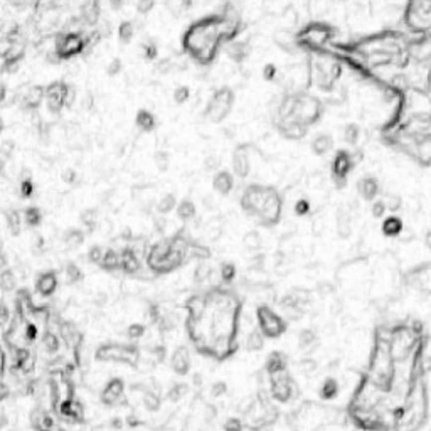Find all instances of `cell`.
Segmentation results:
<instances>
[{
	"mask_svg": "<svg viewBox=\"0 0 431 431\" xmlns=\"http://www.w3.org/2000/svg\"><path fill=\"white\" fill-rule=\"evenodd\" d=\"M187 334L201 354L224 361L236 350L241 300L233 291L214 290L187 300Z\"/></svg>",
	"mask_w": 431,
	"mask_h": 431,
	"instance_id": "1",
	"label": "cell"
},
{
	"mask_svg": "<svg viewBox=\"0 0 431 431\" xmlns=\"http://www.w3.org/2000/svg\"><path fill=\"white\" fill-rule=\"evenodd\" d=\"M243 22L231 3L221 14H212L190 24L182 35V47L190 59L201 66L212 64L223 44L236 41Z\"/></svg>",
	"mask_w": 431,
	"mask_h": 431,
	"instance_id": "2",
	"label": "cell"
},
{
	"mask_svg": "<svg viewBox=\"0 0 431 431\" xmlns=\"http://www.w3.org/2000/svg\"><path fill=\"white\" fill-rule=\"evenodd\" d=\"M239 204L246 214L253 216L265 228H273L282 221L283 197L272 185H248L243 190Z\"/></svg>",
	"mask_w": 431,
	"mask_h": 431,
	"instance_id": "3",
	"label": "cell"
},
{
	"mask_svg": "<svg viewBox=\"0 0 431 431\" xmlns=\"http://www.w3.org/2000/svg\"><path fill=\"white\" fill-rule=\"evenodd\" d=\"M190 244H192V241L184 234H175L172 238L160 239L148 250L146 265L157 275L174 272L187 260H190Z\"/></svg>",
	"mask_w": 431,
	"mask_h": 431,
	"instance_id": "4",
	"label": "cell"
},
{
	"mask_svg": "<svg viewBox=\"0 0 431 431\" xmlns=\"http://www.w3.org/2000/svg\"><path fill=\"white\" fill-rule=\"evenodd\" d=\"M310 83L315 84L320 91H330L335 86L337 79L342 74V66L335 59L312 57L308 63Z\"/></svg>",
	"mask_w": 431,
	"mask_h": 431,
	"instance_id": "5",
	"label": "cell"
},
{
	"mask_svg": "<svg viewBox=\"0 0 431 431\" xmlns=\"http://www.w3.org/2000/svg\"><path fill=\"white\" fill-rule=\"evenodd\" d=\"M322 115H323V103L317 96H312L305 91H296L293 113L287 120H295V122H298L305 127H312L317 122H320Z\"/></svg>",
	"mask_w": 431,
	"mask_h": 431,
	"instance_id": "6",
	"label": "cell"
},
{
	"mask_svg": "<svg viewBox=\"0 0 431 431\" xmlns=\"http://www.w3.org/2000/svg\"><path fill=\"white\" fill-rule=\"evenodd\" d=\"M332 37H334V29L330 25L323 22H312L296 34V44L312 49V51L323 52Z\"/></svg>",
	"mask_w": 431,
	"mask_h": 431,
	"instance_id": "7",
	"label": "cell"
},
{
	"mask_svg": "<svg viewBox=\"0 0 431 431\" xmlns=\"http://www.w3.org/2000/svg\"><path fill=\"white\" fill-rule=\"evenodd\" d=\"M234 100L236 98H234V91L231 88L228 86L219 88L209 98L206 110H204V117L212 123H223L229 117L231 110H233Z\"/></svg>",
	"mask_w": 431,
	"mask_h": 431,
	"instance_id": "8",
	"label": "cell"
},
{
	"mask_svg": "<svg viewBox=\"0 0 431 431\" xmlns=\"http://www.w3.org/2000/svg\"><path fill=\"white\" fill-rule=\"evenodd\" d=\"M88 47L86 37L81 32H61L54 41V52L61 61L73 59Z\"/></svg>",
	"mask_w": 431,
	"mask_h": 431,
	"instance_id": "9",
	"label": "cell"
},
{
	"mask_svg": "<svg viewBox=\"0 0 431 431\" xmlns=\"http://www.w3.org/2000/svg\"><path fill=\"white\" fill-rule=\"evenodd\" d=\"M73 86L66 81H52L46 86V106L52 115H59L64 108H68V98Z\"/></svg>",
	"mask_w": 431,
	"mask_h": 431,
	"instance_id": "10",
	"label": "cell"
},
{
	"mask_svg": "<svg viewBox=\"0 0 431 431\" xmlns=\"http://www.w3.org/2000/svg\"><path fill=\"white\" fill-rule=\"evenodd\" d=\"M258 322H260V328L263 330L265 335L277 339L278 335H282L285 332V322L278 317L273 310H270L268 306H260L258 308Z\"/></svg>",
	"mask_w": 431,
	"mask_h": 431,
	"instance_id": "11",
	"label": "cell"
},
{
	"mask_svg": "<svg viewBox=\"0 0 431 431\" xmlns=\"http://www.w3.org/2000/svg\"><path fill=\"white\" fill-rule=\"evenodd\" d=\"M354 168V160L352 155L347 150H339L335 153L334 160H332V177L337 185V189L345 187V182H347V175L352 172Z\"/></svg>",
	"mask_w": 431,
	"mask_h": 431,
	"instance_id": "12",
	"label": "cell"
},
{
	"mask_svg": "<svg viewBox=\"0 0 431 431\" xmlns=\"http://www.w3.org/2000/svg\"><path fill=\"white\" fill-rule=\"evenodd\" d=\"M250 146L239 145L234 148L233 157H231V167H233V174L239 177V179H246L251 174V157L248 152Z\"/></svg>",
	"mask_w": 431,
	"mask_h": 431,
	"instance_id": "13",
	"label": "cell"
},
{
	"mask_svg": "<svg viewBox=\"0 0 431 431\" xmlns=\"http://www.w3.org/2000/svg\"><path fill=\"white\" fill-rule=\"evenodd\" d=\"M98 359L101 361H117V362H133L137 359V352L127 350L125 347L120 345H106L98 350Z\"/></svg>",
	"mask_w": 431,
	"mask_h": 431,
	"instance_id": "14",
	"label": "cell"
},
{
	"mask_svg": "<svg viewBox=\"0 0 431 431\" xmlns=\"http://www.w3.org/2000/svg\"><path fill=\"white\" fill-rule=\"evenodd\" d=\"M275 127L287 140H301L308 132V127L301 125V123L295 122V120H277Z\"/></svg>",
	"mask_w": 431,
	"mask_h": 431,
	"instance_id": "15",
	"label": "cell"
},
{
	"mask_svg": "<svg viewBox=\"0 0 431 431\" xmlns=\"http://www.w3.org/2000/svg\"><path fill=\"white\" fill-rule=\"evenodd\" d=\"M42 101H46V88L44 86H30L24 95L20 96V105L25 112H35L41 108Z\"/></svg>",
	"mask_w": 431,
	"mask_h": 431,
	"instance_id": "16",
	"label": "cell"
},
{
	"mask_svg": "<svg viewBox=\"0 0 431 431\" xmlns=\"http://www.w3.org/2000/svg\"><path fill=\"white\" fill-rule=\"evenodd\" d=\"M379 190H381L379 182H377L376 177H372V175L362 177V179H359V182H357V192L364 201L374 202L376 197L379 195Z\"/></svg>",
	"mask_w": 431,
	"mask_h": 431,
	"instance_id": "17",
	"label": "cell"
},
{
	"mask_svg": "<svg viewBox=\"0 0 431 431\" xmlns=\"http://www.w3.org/2000/svg\"><path fill=\"white\" fill-rule=\"evenodd\" d=\"M212 187L217 194L228 195L234 189V174L229 170H217L212 177Z\"/></svg>",
	"mask_w": 431,
	"mask_h": 431,
	"instance_id": "18",
	"label": "cell"
},
{
	"mask_svg": "<svg viewBox=\"0 0 431 431\" xmlns=\"http://www.w3.org/2000/svg\"><path fill=\"white\" fill-rule=\"evenodd\" d=\"M25 54V49L20 42H12L10 47L5 49L3 52V69L5 71H14L19 63L22 61V57Z\"/></svg>",
	"mask_w": 431,
	"mask_h": 431,
	"instance_id": "19",
	"label": "cell"
},
{
	"mask_svg": "<svg viewBox=\"0 0 431 431\" xmlns=\"http://www.w3.org/2000/svg\"><path fill=\"white\" fill-rule=\"evenodd\" d=\"M56 287H57V277L54 272H46V273L39 275L37 282H35V288H37V291L44 296L52 295Z\"/></svg>",
	"mask_w": 431,
	"mask_h": 431,
	"instance_id": "20",
	"label": "cell"
},
{
	"mask_svg": "<svg viewBox=\"0 0 431 431\" xmlns=\"http://www.w3.org/2000/svg\"><path fill=\"white\" fill-rule=\"evenodd\" d=\"M120 258H122V270L125 273H137L140 270V261L139 256L133 248H125V250L120 251Z\"/></svg>",
	"mask_w": 431,
	"mask_h": 431,
	"instance_id": "21",
	"label": "cell"
},
{
	"mask_svg": "<svg viewBox=\"0 0 431 431\" xmlns=\"http://www.w3.org/2000/svg\"><path fill=\"white\" fill-rule=\"evenodd\" d=\"M335 229L340 238H349L352 233V217L347 209H339L335 217Z\"/></svg>",
	"mask_w": 431,
	"mask_h": 431,
	"instance_id": "22",
	"label": "cell"
},
{
	"mask_svg": "<svg viewBox=\"0 0 431 431\" xmlns=\"http://www.w3.org/2000/svg\"><path fill=\"white\" fill-rule=\"evenodd\" d=\"M135 125L142 132H152L155 130V127H157V118H155V115L152 112L142 108L135 115Z\"/></svg>",
	"mask_w": 431,
	"mask_h": 431,
	"instance_id": "23",
	"label": "cell"
},
{
	"mask_svg": "<svg viewBox=\"0 0 431 431\" xmlns=\"http://www.w3.org/2000/svg\"><path fill=\"white\" fill-rule=\"evenodd\" d=\"M332 148H334V139L330 135H327V133H320L312 142V152L318 155V157L327 155Z\"/></svg>",
	"mask_w": 431,
	"mask_h": 431,
	"instance_id": "24",
	"label": "cell"
},
{
	"mask_svg": "<svg viewBox=\"0 0 431 431\" xmlns=\"http://www.w3.org/2000/svg\"><path fill=\"white\" fill-rule=\"evenodd\" d=\"M381 229H383L384 236L396 238V236H399V234L403 233L404 224H403V221L399 219L398 216H389V217H386V219H384V223H383V226H381Z\"/></svg>",
	"mask_w": 431,
	"mask_h": 431,
	"instance_id": "25",
	"label": "cell"
},
{
	"mask_svg": "<svg viewBox=\"0 0 431 431\" xmlns=\"http://www.w3.org/2000/svg\"><path fill=\"white\" fill-rule=\"evenodd\" d=\"M413 152H415L418 158H421V162H425V163L431 162V135L430 133L421 137L416 146L413 148Z\"/></svg>",
	"mask_w": 431,
	"mask_h": 431,
	"instance_id": "26",
	"label": "cell"
},
{
	"mask_svg": "<svg viewBox=\"0 0 431 431\" xmlns=\"http://www.w3.org/2000/svg\"><path fill=\"white\" fill-rule=\"evenodd\" d=\"M226 52H228V56H229L233 61H236V63H241L244 57L248 56V52H250V47H248L246 42L233 41V42L228 44V47H226Z\"/></svg>",
	"mask_w": 431,
	"mask_h": 431,
	"instance_id": "27",
	"label": "cell"
},
{
	"mask_svg": "<svg viewBox=\"0 0 431 431\" xmlns=\"http://www.w3.org/2000/svg\"><path fill=\"white\" fill-rule=\"evenodd\" d=\"M100 266L105 270V272H115V270H120L122 268V258H120V253L115 251V250H106Z\"/></svg>",
	"mask_w": 431,
	"mask_h": 431,
	"instance_id": "28",
	"label": "cell"
},
{
	"mask_svg": "<svg viewBox=\"0 0 431 431\" xmlns=\"http://www.w3.org/2000/svg\"><path fill=\"white\" fill-rule=\"evenodd\" d=\"M175 212L180 221H192L195 214H197V207H195V204L190 199H184V201L179 202Z\"/></svg>",
	"mask_w": 431,
	"mask_h": 431,
	"instance_id": "29",
	"label": "cell"
},
{
	"mask_svg": "<svg viewBox=\"0 0 431 431\" xmlns=\"http://www.w3.org/2000/svg\"><path fill=\"white\" fill-rule=\"evenodd\" d=\"M22 217L24 216H22L19 211H15V209H8V211H5L7 228L14 236H19L22 231Z\"/></svg>",
	"mask_w": 431,
	"mask_h": 431,
	"instance_id": "30",
	"label": "cell"
},
{
	"mask_svg": "<svg viewBox=\"0 0 431 431\" xmlns=\"http://www.w3.org/2000/svg\"><path fill=\"white\" fill-rule=\"evenodd\" d=\"M189 355H187V350L185 349H177L174 357H172V367H174L175 372H179V374H185L189 369Z\"/></svg>",
	"mask_w": 431,
	"mask_h": 431,
	"instance_id": "31",
	"label": "cell"
},
{
	"mask_svg": "<svg viewBox=\"0 0 431 431\" xmlns=\"http://www.w3.org/2000/svg\"><path fill=\"white\" fill-rule=\"evenodd\" d=\"M122 393H123V383L120 379H113L112 383H108V386H106V389L103 393V401L112 404L122 396Z\"/></svg>",
	"mask_w": 431,
	"mask_h": 431,
	"instance_id": "32",
	"label": "cell"
},
{
	"mask_svg": "<svg viewBox=\"0 0 431 431\" xmlns=\"http://www.w3.org/2000/svg\"><path fill=\"white\" fill-rule=\"evenodd\" d=\"M177 206H179V202H177L175 195L174 194H165V195H162V199L157 202L155 209H157V212L160 216H165V214H168V212L174 211V209H177Z\"/></svg>",
	"mask_w": 431,
	"mask_h": 431,
	"instance_id": "33",
	"label": "cell"
},
{
	"mask_svg": "<svg viewBox=\"0 0 431 431\" xmlns=\"http://www.w3.org/2000/svg\"><path fill=\"white\" fill-rule=\"evenodd\" d=\"M64 243H66V246L73 248V250H74V248H79L84 243V233L81 229H76V228L66 231V233H64Z\"/></svg>",
	"mask_w": 431,
	"mask_h": 431,
	"instance_id": "34",
	"label": "cell"
},
{
	"mask_svg": "<svg viewBox=\"0 0 431 431\" xmlns=\"http://www.w3.org/2000/svg\"><path fill=\"white\" fill-rule=\"evenodd\" d=\"M22 216H24V223L30 226V228H35V226L41 224L42 221V212L39 211L37 207H27L24 209V212H22Z\"/></svg>",
	"mask_w": 431,
	"mask_h": 431,
	"instance_id": "35",
	"label": "cell"
},
{
	"mask_svg": "<svg viewBox=\"0 0 431 431\" xmlns=\"http://www.w3.org/2000/svg\"><path fill=\"white\" fill-rule=\"evenodd\" d=\"M133 35H135V27H133V24L130 20H125L120 24L118 27V39L122 44H130Z\"/></svg>",
	"mask_w": 431,
	"mask_h": 431,
	"instance_id": "36",
	"label": "cell"
},
{
	"mask_svg": "<svg viewBox=\"0 0 431 431\" xmlns=\"http://www.w3.org/2000/svg\"><path fill=\"white\" fill-rule=\"evenodd\" d=\"M359 137H361V128L355 125V123H349V125L344 128V140H345V144L355 145V144L359 142Z\"/></svg>",
	"mask_w": 431,
	"mask_h": 431,
	"instance_id": "37",
	"label": "cell"
},
{
	"mask_svg": "<svg viewBox=\"0 0 431 431\" xmlns=\"http://www.w3.org/2000/svg\"><path fill=\"white\" fill-rule=\"evenodd\" d=\"M83 19L86 20V24H90V25L98 24V20H100V7H98L96 3H91V5L84 7Z\"/></svg>",
	"mask_w": 431,
	"mask_h": 431,
	"instance_id": "38",
	"label": "cell"
},
{
	"mask_svg": "<svg viewBox=\"0 0 431 431\" xmlns=\"http://www.w3.org/2000/svg\"><path fill=\"white\" fill-rule=\"evenodd\" d=\"M19 192H20V197H24V199L32 197V194H34V182H32V179H30L29 174H27V175L24 174V177L20 179Z\"/></svg>",
	"mask_w": 431,
	"mask_h": 431,
	"instance_id": "39",
	"label": "cell"
},
{
	"mask_svg": "<svg viewBox=\"0 0 431 431\" xmlns=\"http://www.w3.org/2000/svg\"><path fill=\"white\" fill-rule=\"evenodd\" d=\"M155 165H157V168L160 172H165L168 170V165H170V155H168L167 152H162V150H158L157 153H155Z\"/></svg>",
	"mask_w": 431,
	"mask_h": 431,
	"instance_id": "40",
	"label": "cell"
},
{
	"mask_svg": "<svg viewBox=\"0 0 431 431\" xmlns=\"http://www.w3.org/2000/svg\"><path fill=\"white\" fill-rule=\"evenodd\" d=\"M81 221H83L84 228L88 229V233H91L96 226V211H93V209H86V211L81 214Z\"/></svg>",
	"mask_w": 431,
	"mask_h": 431,
	"instance_id": "41",
	"label": "cell"
},
{
	"mask_svg": "<svg viewBox=\"0 0 431 431\" xmlns=\"http://www.w3.org/2000/svg\"><path fill=\"white\" fill-rule=\"evenodd\" d=\"M243 244H244V248H248V250H258V248H260V244H261L260 234L255 233V231L248 233L246 236L243 238Z\"/></svg>",
	"mask_w": 431,
	"mask_h": 431,
	"instance_id": "42",
	"label": "cell"
},
{
	"mask_svg": "<svg viewBox=\"0 0 431 431\" xmlns=\"http://www.w3.org/2000/svg\"><path fill=\"white\" fill-rule=\"evenodd\" d=\"M64 273H66V282H68V283L78 282V280H81V277H83L81 270H79L74 263H69L68 266H66Z\"/></svg>",
	"mask_w": 431,
	"mask_h": 431,
	"instance_id": "43",
	"label": "cell"
},
{
	"mask_svg": "<svg viewBox=\"0 0 431 431\" xmlns=\"http://www.w3.org/2000/svg\"><path fill=\"white\" fill-rule=\"evenodd\" d=\"M384 202H386V207H388L389 212H398L399 209L403 207V199L396 194H389L388 197L384 199Z\"/></svg>",
	"mask_w": 431,
	"mask_h": 431,
	"instance_id": "44",
	"label": "cell"
},
{
	"mask_svg": "<svg viewBox=\"0 0 431 431\" xmlns=\"http://www.w3.org/2000/svg\"><path fill=\"white\" fill-rule=\"evenodd\" d=\"M172 98H174V101H175L177 105H184L185 101H189V98H190L189 86H179V88H175V91H174V95H172Z\"/></svg>",
	"mask_w": 431,
	"mask_h": 431,
	"instance_id": "45",
	"label": "cell"
},
{
	"mask_svg": "<svg viewBox=\"0 0 431 431\" xmlns=\"http://www.w3.org/2000/svg\"><path fill=\"white\" fill-rule=\"evenodd\" d=\"M234 277H236V266L233 263H224L221 266V278H223V282L226 283L233 282Z\"/></svg>",
	"mask_w": 431,
	"mask_h": 431,
	"instance_id": "46",
	"label": "cell"
},
{
	"mask_svg": "<svg viewBox=\"0 0 431 431\" xmlns=\"http://www.w3.org/2000/svg\"><path fill=\"white\" fill-rule=\"evenodd\" d=\"M105 251L106 250H103L101 246H91L90 251H88V260L95 265H100L101 260H103V256H105Z\"/></svg>",
	"mask_w": 431,
	"mask_h": 431,
	"instance_id": "47",
	"label": "cell"
},
{
	"mask_svg": "<svg viewBox=\"0 0 431 431\" xmlns=\"http://www.w3.org/2000/svg\"><path fill=\"white\" fill-rule=\"evenodd\" d=\"M386 212H388V207H386V202H384V199L383 201H376L372 202V206H371V214L376 217V219H379V217H384V214Z\"/></svg>",
	"mask_w": 431,
	"mask_h": 431,
	"instance_id": "48",
	"label": "cell"
},
{
	"mask_svg": "<svg viewBox=\"0 0 431 431\" xmlns=\"http://www.w3.org/2000/svg\"><path fill=\"white\" fill-rule=\"evenodd\" d=\"M144 57L145 59H148V61H153V59H157V56H158V49H157V46H155L153 42H145L144 44Z\"/></svg>",
	"mask_w": 431,
	"mask_h": 431,
	"instance_id": "49",
	"label": "cell"
},
{
	"mask_svg": "<svg viewBox=\"0 0 431 431\" xmlns=\"http://www.w3.org/2000/svg\"><path fill=\"white\" fill-rule=\"evenodd\" d=\"M153 5H155V0H139V2H137V12L142 15H146L148 12H152Z\"/></svg>",
	"mask_w": 431,
	"mask_h": 431,
	"instance_id": "50",
	"label": "cell"
},
{
	"mask_svg": "<svg viewBox=\"0 0 431 431\" xmlns=\"http://www.w3.org/2000/svg\"><path fill=\"white\" fill-rule=\"evenodd\" d=\"M293 211H295L296 216H306L310 212V202L306 199H298L295 202V209Z\"/></svg>",
	"mask_w": 431,
	"mask_h": 431,
	"instance_id": "51",
	"label": "cell"
},
{
	"mask_svg": "<svg viewBox=\"0 0 431 431\" xmlns=\"http://www.w3.org/2000/svg\"><path fill=\"white\" fill-rule=\"evenodd\" d=\"M122 69H123V64H122V61L117 59V57L110 61V64L106 66V73H108L110 76H117V74L122 73Z\"/></svg>",
	"mask_w": 431,
	"mask_h": 431,
	"instance_id": "52",
	"label": "cell"
},
{
	"mask_svg": "<svg viewBox=\"0 0 431 431\" xmlns=\"http://www.w3.org/2000/svg\"><path fill=\"white\" fill-rule=\"evenodd\" d=\"M322 394L325 398H334L337 394V383L332 379H328L325 384H323V389H322Z\"/></svg>",
	"mask_w": 431,
	"mask_h": 431,
	"instance_id": "53",
	"label": "cell"
},
{
	"mask_svg": "<svg viewBox=\"0 0 431 431\" xmlns=\"http://www.w3.org/2000/svg\"><path fill=\"white\" fill-rule=\"evenodd\" d=\"M277 73H278V69L275 64H266L263 68V78L266 79V81H273L275 76H277Z\"/></svg>",
	"mask_w": 431,
	"mask_h": 431,
	"instance_id": "54",
	"label": "cell"
},
{
	"mask_svg": "<svg viewBox=\"0 0 431 431\" xmlns=\"http://www.w3.org/2000/svg\"><path fill=\"white\" fill-rule=\"evenodd\" d=\"M2 285L3 288H10L14 285V275H12V272H8V270L2 273Z\"/></svg>",
	"mask_w": 431,
	"mask_h": 431,
	"instance_id": "55",
	"label": "cell"
},
{
	"mask_svg": "<svg viewBox=\"0 0 431 431\" xmlns=\"http://www.w3.org/2000/svg\"><path fill=\"white\" fill-rule=\"evenodd\" d=\"M83 103H81V108L83 110H91L93 105H95V101H93V96L90 95V93H86V95L83 96Z\"/></svg>",
	"mask_w": 431,
	"mask_h": 431,
	"instance_id": "56",
	"label": "cell"
},
{
	"mask_svg": "<svg viewBox=\"0 0 431 431\" xmlns=\"http://www.w3.org/2000/svg\"><path fill=\"white\" fill-rule=\"evenodd\" d=\"M226 430L228 431H239L241 430V423H239L238 420H229L228 423H226Z\"/></svg>",
	"mask_w": 431,
	"mask_h": 431,
	"instance_id": "57",
	"label": "cell"
},
{
	"mask_svg": "<svg viewBox=\"0 0 431 431\" xmlns=\"http://www.w3.org/2000/svg\"><path fill=\"white\" fill-rule=\"evenodd\" d=\"M217 163H219V162H217V158H216V157H212V155H211V157H207V158H206V162H204V165H206L207 170H214V168L217 167Z\"/></svg>",
	"mask_w": 431,
	"mask_h": 431,
	"instance_id": "58",
	"label": "cell"
},
{
	"mask_svg": "<svg viewBox=\"0 0 431 431\" xmlns=\"http://www.w3.org/2000/svg\"><path fill=\"white\" fill-rule=\"evenodd\" d=\"M74 177H76V172L71 170V168H69V170H66L64 174H63V180H64V182H69V184H71V182L74 180Z\"/></svg>",
	"mask_w": 431,
	"mask_h": 431,
	"instance_id": "59",
	"label": "cell"
},
{
	"mask_svg": "<svg viewBox=\"0 0 431 431\" xmlns=\"http://www.w3.org/2000/svg\"><path fill=\"white\" fill-rule=\"evenodd\" d=\"M425 246L431 251V229H428L425 233Z\"/></svg>",
	"mask_w": 431,
	"mask_h": 431,
	"instance_id": "60",
	"label": "cell"
},
{
	"mask_svg": "<svg viewBox=\"0 0 431 431\" xmlns=\"http://www.w3.org/2000/svg\"><path fill=\"white\" fill-rule=\"evenodd\" d=\"M108 2L113 8H122L123 3H125V0H108Z\"/></svg>",
	"mask_w": 431,
	"mask_h": 431,
	"instance_id": "61",
	"label": "cell"
},
{
	"mask_svg": "<svg viewBox=\"0 0 431 431\" xmlns=\"http://www.w3.org/2000/svg\"><path fill=\"white\" fill-rule=\"evenodd\" d=\"M428 88H430V90H431V78H430V86H428Z\"/></svg>",
	"mask_w": 431,
	"mask_h": 431,
	"instance_id": "62",
	"label": "cell"
}]
</instances>
